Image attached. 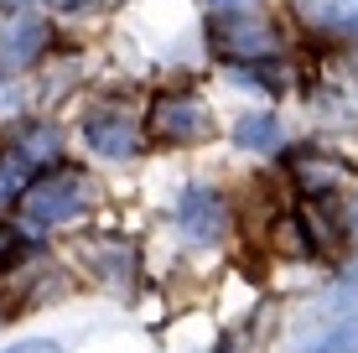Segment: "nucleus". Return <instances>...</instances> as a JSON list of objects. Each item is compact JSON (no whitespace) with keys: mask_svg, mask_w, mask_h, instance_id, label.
<instances>
[{"mask_svg":"<svg viewBox=\"0 0 358 353\" xmlns=\"http://www.w3.org/2000/svg\"><path fill=\"white\" fill-rule=\"evenodd\" d=\"M83 203H89L83 172L78 166H57V172H47V177H36V182L21 187L16 208L31 229H52V224H68L73 213H83Z\"/></svg>","mask_w":358,"mask_h":353,"instance_id":"f257e3e1","label":"nucleus"},{"mask_svg":"<svg viewBox=\"0 0 358 353\" xmlns=\"http://www.w3.org/2000/svg\"><path fill=\"white\" fill-rule=\"evenodd\" d=\"M208 42L224 57H239V63H270L280 52V31L270 27L260 10H213Z\"/></svg>","mask_w":358,"mask_h":353,"instance_id":"f03ea898","label":"nucleus"},{"mask_svg":"<svg viewBox=\"0 0 358 353\" xmlns=\"http://www.w3.org/2000/svg\"><path fill=\"white\" fill-rule=\"evenodd\" d=\"M145 130L166 145H192V141H208L213 136V115L197 94H162L145 115Z\"/></svg>","mask_w":358,"mask_h":353,"instance_id":"7ed1b4c3","label":"nucleus"},{"mask_svg":"<svg viewBox=\"0 0 358 353\" xmlns=\"http://www.w3.org/2000/svg\"><path fill=\"white\" fill-rule=\"evenodd\" d=\"M177 229L192 239V245H213V239L229 234V203L218 187H208V182H192L187 192H182L177 203Z\"/></svg>","mask_w":358,"mask_h":353,"instance_id":"20e7f679","label":"nucleus"},{"mask_svg":"<svg viewBox=\"0 0 358 353\" xmlns=\"http://www.w3.org/2000/svg\"><path fill=\"white\" fill-rule=\"evenodd\" d=\"M42 47H47V21L31 16V10H21V16L0 31V73L31 68L36 57H42Z\"/></svg>","mask_w":358,"mask_h":353,"instance_id":"39448f33","label":"nucleus"},{"mask_svg":"<svg viewBox=\"0 0 358 353\" xmlns=\"http://www.w3.org/2000/svg\"><path fill=\"white\" fill-rule=\"evenodd\" d=\"M83 141H89L99 156H115V161H125V156L141 151L135 125H130V120H120V115H94L89 125H83Z\"/></svg>","mask_w":358,"mask_h":353,"instance_id":"423d86ee","label":"nucleus"},{"mask_svg":"<svg viewBox=\"0 0 358 353\" xmlns=\"http://www.w3.org/2000/svg\"><path fill=\"white\" fill-rule=\"evenodd\" d=\"M306 27H358V0H291Z\"/></svg>","mask_w":358,"mask_h":353,"instance_id":"0eeeda50","label":"nucleus"},{"mask_svg":"<svg viewBox=\"0 0 358 353\" xmlns=\"http://www.w3.org/2000/svg\"><path fill=\"white\" fill-rule=\"evenodd\" d=\"M296 218H301V229H306V245H312V254H317V250H322V254L338 250V218H332L327 203L306 198V208L296 213Z\"/></svg>","mask_w":358,"mask_h":353,"instance_id":"6e6552de","label":"nucleus"},{"mask_svg":"<svg viewBox=\"0 0 358 353\" xmlns=\"http://www.w3.org/2000/svg\"><path fill=\"white\" fill-rule=\"evenodd\" d=\"M296 182H301L306 198H317V192H332L343 182V166L327 161V156H301V161H296Z\"/></svg>","mask_w":358,"mask_h":353,"instance_id":"1a4fd4ad","label":"nucleus"},{"mask_svg":"<svg viewBox=\"0 0 358 353\" xmlns=\"http://www.w3.org/2000/svg\"><path fill=\"white\" fill-rule=\"evenodd\" d=\"M234 141H239L244 151H280V125L270 115H244L239 125H234Z\"/></svg>","mask_w":358,"mask_h":353,"instance_id":"9d476101","label":"nucleus"},{"mask_svg":"<svg viewBox=\"0 0 358 353\" xmlns=\"http://www.w3.org/2000/svg\"><path fill=\"white\" fill-rule=\"evenodd\" d=\"M27 166H31V161H27V156H21V151L0 156V208L21 198V187H27Z\"/></svg>","mask_w":358,"mask_h":353,"instance_id":"9b49d317","label":"nucleus"},{"mask_svg":"<svg viewBox=\"0 0 358 353\" xmlns=\"http://www.w3.org/2000/svg\"><path fill=\"white\" fill-rule=\"evenodd\" d=\"M312 353H358V317H348L343 327H332V333H327Z\"/></svg>","mask_w":358,"mask_h":353,"instance_id":"f8f14e48","label":"nucleus"},{"mask_svg":"<svg viewBox=\"0 0 358 353\" xmlns=\"http://www.w3.org/2000/svg\"><path fill=\"white\" fill-rule=\"evenodd\" d=\"M16 151H21V156H27V161L36 166V161H47V156L57 151V136H52V130H36V136H27V141L16 145Z\"/></svg>","mask_w":358,"mask_h":353,"instance_id":"ddd939ff","label":"nucleus"},{"mask_svg":"<svg viewBox=\"0 0 358 353\" xmlns=\"http://www.w3.org/2000/svg\"><path fill=\"white\" fill-rule=\"evenodd\" d=\"M21 250H27V245H21V234H16L10 224H0V271L21 260Z\"/></svg>","mask_w":358,"mask_h":353,"instance_id":"4468645a","label":"nucleus"},{"mask_svg":"<svg viewBox=\"0 0 358 353\" xmlns=\"http://www.w3.org/2000/svg\"><path fill=\"white\" fill-rule=\"evenodd\" d=\"M6 353H63L52 343V338H31V343H16V348H6Z\"/></svg>","mask_w":358,"mask_h":353,"instance_id":"2eb2a0df","label":"nucleus"},{"mask_svg":"<svg viewBox=\"0 0 358 353\" xmlns=\"http://www.w3.org/2000/svg\"><path fill=\"white\" fill-rule=\"evenodd\" d=\"M213 10H260V0H213Z\"/></svg>","mask_w":358,"mask_h":353,"instance_id":"dca6fc26","label":"nucleus"},{"mask_svg":"<svg viewBox=\"0 0 358 353\" xmlns=\"http://www.w3.org/2000/svg\"><path fill=\"white\" fill-rule=\"evenodd\" d=\"M52 6H63V10H73V6H89V0H52Z\"/></svg>","mask_w":358,"mask_h":353,"instance_id":"f3484780","label":"nucleus"},{"mask_svg":"<svg viewBox=\"0 0 358 353\" xmlns=\"http://www.w3.org/2000/svg\"><path fill=\"white\" fill-rule=\"evenodd\" d=\"M218 353H239V343H234V338H229V343H218Z\"/></svg>","mask_w":358,"mask_h":353,"instance_id":"a211bd4d","label":"nucleus"},{"mask_svg":"<svg viewBox=\"0 0 358 353\" xmlns=\"http://www.w3.org/2000/svg\"><path fill=\"white\" fill-rule=\"evenodd\" d=\"M348 224H353V229H358V203H353V218H348Z\"/></svg>","mask_w":358,"mask_h":353,"instance_id":"6ab92c4d","label":"nucleus"},{"mask_svg":"<svg viewBox=\"0 0 358 353\" xmlns=\"http://www.w3.org/2000/svg\"><path fill=\"white\" fill-rule=\"evenodd\" d=\"M348 281H353V286H358V265H353V271H348Z\"/></svg>","mask_w":358,"mask_h":353,"instance_id":"aec40b11","label":"nucleus"},{"mask_svg":"<svg viewBox=\"0 0 358 353\" xmlns=\"http://www.w3.org/2000/svg\"><path fill=\"white\" fill-rule=\"evenodd\" d=\"M104 6H115V0H104Z\"/></svg>","mask_w":358,"mask_h":353,"instance_id":"412c9836","label":"nucleus"}]
</instances>
